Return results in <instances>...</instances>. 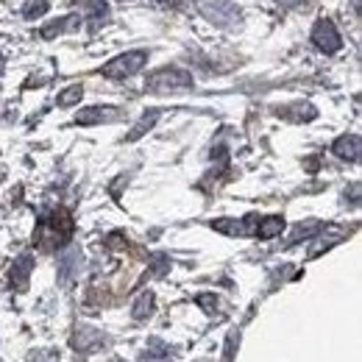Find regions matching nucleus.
<instances>
[{
	"label": "nucleus",
	"mask_w": 362,
	"mask_h": 362,
	"mask_svg": "<svg viewBox=\"0 0 362 362\" xmlns=\"http://www.w3.org/2000/svg\"><path fill=\"white\" fill-rule=\"evenodd\" d=\"M276 115L284 117V120H290V123H310V120L318 117V109L312 103H293V106L276 109Z\"/></svg>",
	"instance_id": "obj_10"
},
{
	"label": "nucleus",
	"mask_w": 362,
	"mask_h": 362,
	"mask_svg": "<svg viewBox=\"0 0 362 362\" xmlns=\"http://www.w3.org/2000/svg\"><path fill=\"white\" fill-rule=\"evenodd\" d=\"M115 117H117L115 106H89V109H81L75 115V123L78 126H98V123H109Z\"/></svg>",
	"instance_id": "obj_8"
},
{
	"label": "nucleus",
	"mask_w": 362,
	"mask_h": 362,
	"mask_svg": "<svg viewBox=\"0 0 362 362\" xmlns=\"http://www.w3.org/2000/svg\"><path fill=\"white\" fill-rule=\"evenodd\" d=\"M78 265H81V251L78 248H70L64 256H61V265H59V279L61 284H73L75 273H78Z\"/></svg>",
	"instance_id": "obj_13"
},
{
	"label": "nucleus",
	"mask_w": 362,
	"mask_h": 362,
	"mask_svg": "<svg viewBox=\"0 0 362 362\" xmlns=\"http://www.w3.org/2000/svg\"><path fill=\"white\" fill-rule=\"evenodd\" d=\"M84 98V87H78V84H73V87H67L64 92H59V98H56V103L61 106V109H70V106H75L78 101Z\"/></svg>",
	"instance_id": "obj_17"
},
{
	"label": "nucleus",
	"mask_w": 362,
	"mask_h": 362,
	"mask_svg": "<svg viewBox=\"0 0 362 362\" xmlns=\"http://www.w3.org/2000/svg\"><path fill=\"white\" fill-rule=\"evenodd\" d=\"M284 217L282 215H268V217H259L256 220V229H254V237H259V240H273V237H279L282 231H284Z\"/></svg>",
	"instance_id": "obj_12"
},
{
	"label": "nucleus",
	"mask_w": 362,
	"mask_h": 362,
	"mask_svg": "<svg viewBox=\"0 0 362 362\" xmlns=\"http://www.w3.org/2000/svg\"><path fill=\"white\" fill-rule=\"evenodd\" d=\"M256 215H248L242 220H231V217H220V220H212V229L215 231H223L229 237H254V229H256Z\"/></svg>",
	"instance_id": "obj_6"
},
{
	"label": "nucleus",
	"mask_w": 362,
	"mask_h": 362,
	"mask_svg": "<svg viewBox=\"0 0 362 362\" xmlns=\"http://www.w3.org/2000/svg\"><path fill=\"white\" fill-rule=\"evenodd\" d=\"M145 64H148V50H129V53H123V56H115L112 61H106L101 73H103L106 78H115V81H120V78H129V75L140 73Z\"/></svg>",
	"instance_id": "obj_3"
},
{
	"label": "nucleus",
	"mask_w": 362,
	"mask_h": 362,
	"mask_svg": "<svg viewBox=\"0 0 362 362\" xmlns=\"http://www.w3.org/2000/svg\"><path fill=\"white\" fill-rule=\"evenodd\" d=\"M140 362H173V360H171V354H154V352H148V354H143Z\"/></svg>",
	"instance_id": "obj_24"
},
{
	"label": "nucleus",
	"mask_w": 362,
	"mask_h": 362,
	"mask_svg": "<svg viewBox=\"0 0 362 362\" xmlns=\"http://www.w3.org/2000/svg\"><path fill=\"white\" fill-rule=\"evenodd\" d=\"M312 45L321 50V53H338L343 48V36L338 31V25L329 20V17H321L315 25H312Z\"/></svg>",
	"instance_id": "obj_4"
},
{
	"label": "nucleus",
	"mask_w": 362,
	"mask_h": 362,
	"mask_svg": "<svg viewBox=\"0 0 362 362\" xmlns=\"http://www.w3.org/2000/svg\"><path fill=\"white\" fill-rule=\"evenodd\" d=\"M201 11L209 22L220 25V28H229L240 20V8L231 3V0H203L201 3Z\"/></svg>",
	"instance_id": "obj_5"
},
{
	"label": "nucleus",
	"mask_w": 362,
	"mask_h": 362,
	"mask_svg": "<svg viewBox=\"0 0 362 362\" xmlns=\"http://www.w3.org/2000/svg\"><path fill=\"white\" fill-rule=\"evenodd\" d=\"M101 343H103V332H98V329H92V326H75V332H73V338H70V346H73L75 352H81V354L98 349Z\"/></svg>",
	"instance_id": "obj_7"
},
{
	"label": "nucleus",
	"mask_w": 362,
	"mask_h": 362,
	"mask_svg": "<svg viewBox=\"0 0 362 362\" xmlns=\"http://www.w3.org/2000/svg\"><path fill=\"white\" fill-rule=\"evenodd\" d=\"M279 6H284V8H296V6H301L304 0H276Z\"/></svg>",
	"instance_id": "obj_25"
},
{
	"label": "nucleus",
	"mask_w": 362,
	"mask_h": 362,
	"mask_svg": "<svg viewBox=\"0 0 362 362\" xmlns=\"http://www.w3.org/2000/svg\"><path fill=\"white\" fill-rule=\"evenodd\" d=\"M335 242H338V237H335V240H318V245H312V248H310V256H318L324 248H332Z\"/></svg>",
	"instance_id": "obj_23"
},
{
	"label": "nucleus",
	"mask_w": 362,
	"mask_h": 362,
	"mask_svg": "<svg viewBox=\"0 0 362 362\" xmlns=\"http://www.w3.org/2000/svg\"><path fill=\"white\" fill-rule=\"evenodd\" d=\"M3 73H6V56L0 53V75H3Z\"/></svg>",
	"instance_id": "obj_26"
},
{
	"label": "nucleus",
	"mask_w": 362,
	"mask_h": 362,
	"mask_svg": "<svg viewBox=\"0 0 362 362\" xmlns=\"http://www.w3.org/2000/svg\"><path fill=\"white\" fill-rule=\"evenodd\" d=\"M195 301H198V307H203V312H206V315H215V310H217V298H215V296L203 293V296H198Z\"/></svg>",
	"instance_id": "obj_21"
},
{
	"label": "nucleus",
	"mask_w": 362,
	"mask_h": 362,
	"mask_svg": "<svg viewBox=\"0 0 362 362\" xmlns=\"http://www.w3.org/2000/svg\"><path fill=\"white\" fill-rule=\"evenodd\" d=\"M59 217H61V212H56L53 217H42L39 226H36L34 240H36L45 251H53V248H59V245H64V242L70 240L73 223H70V217H67V220H61V226H59Z\"/></svg>",
	"instance_id": "obj_1"
},
{
	"label": "nucleus",
	"mask_w": 362,
	"mask_h": 362,
	"mask_svg": "<svg viewBox=\"0 0 362 362\" xmlns=\"http://www.w3.org/2000/svg\"><path fill=\"white\" fill-rule=\"evenodd\" d=\"M48 8H50L48 0H31V3L22 6V17H25V20H36V17H42Z\"/></svg>",
	"instance_id": "obj_19"
},
{
	"label": "nucleus",
	"mask_w": 362,
	"mask_h": 362,
	"mask_svg": "<svg viewBox=\"0 0 362 362\" xmlns=\"http://www.w3.org/2000/svg\"><path fill=\"white\" fill-rule=\"evenodd\" d=\"M75 25H81V14H70V17H61V20L48 22V25L39 31V36H42V39H56L59 34H64V31H70V28H75Z\"/></svg>",
	"instance_id": "obj_14"
},
{
	"label": "nucleus",
	"mask_w": 362,
	"mask_h": 362,
	"mask_svg": "<svg viewBox=\"0 0 362 362\" xmlns=\"http://www.w3.org/2000/svg\"><path fill=\"white\" fill-rule=\"evenodd\" d=\"M234 346H240V332H231L226 340V362L234 360Z\"/></svg>",
	"instance_id": "obj_22"
},
{
	"label": "nucleus",
	"mask_w": 362,
	"mask_h": 362,
	"mask_svg": "<svg viewBox=\"0 0 362 362\" xmlns=\"http://www.w3.org/2000/svg\"><path fill=\"white\" fill-rule=\"evenodd\" d=\"M154 310H157V296H154L151 290H145V293H140V298L134 301L131 318H134V321H148V318L154 315Z\"/></svg>",
	"instance_id": "obj_15"
},
{
	"label": "nucleus",
	"mask_w": 362,
	"mask_h": 362,
	"mask_svg": "<svg viewBox=\"0 0 362 362\" xmlns=\"http://www.w3.org/2000/svg\"><path fill=\"white\" fill-rule=\"evenodd\" d=\"M145 87L151 92H184V89H192V75L179 67H162L154 75H148Z\"/></svg>",
	"instance_id": "obj_2"
},
{
	"label": "nucleus",
	"mask_w": 362,
	"mask_h": 362,
	"mask_svg": "<svg viewBox=\"0 0 362 362\" xmlns=\"http://www.w3.org/2000/svg\"><path fill=\"white\" fill-rule=\"evenodd\" d=\"M332 154H335L338 159H343V162H357V159H360V137H357V134H343V137H338L335 145H332Z\"/></svg>",
	"instance_id": "obj_9"
},
{
	"label": "nucleus",
	"mask_w": 362,
	"mask_h": 362,
	"mask_svg": "<svg viewBox=\"0 0 362 362\" xmlns=\"http://www.w3.org/2000/svg\"><path fill=\"white\" fill-rule=\"evenodd\" d=\"M159 115H162L159 109H151V112H145V115H143V117L137 120V126H134V129L129 131V137H126V143H137L140 137H145V134H148V131H151V129L157 126V120H159Z\"/></svg>",
	"instance_id": "obj_16"
},
{
	"label": "nucleus",
	"mask_w": 362,
	"mask_h": 362,
	"mask_svg": "<svg viewBox=\"0 0 362 362\" xmlns=\"http://www.w3.org/2000/svg\"><path fill=\"white\" fill-rule=\"evenodd\" d=\"M168 270H171V259H168L165 254L154 256V268H151V273H154V276H165Z\"/></svg>",
	"instance_id": "obj_20"
},
{
	"label": "nucleus",
	"mask_w": 362,
	"mask_h": 362,
	"mask_svg": "<svg viewBox=\"0 0 362 362\" xmlns=\"http://www.w3.org/2000/svg\"><path fill=\"white\" fill-rule=\"evenodd\" d=\"M318 231H324V223H318V220L301 223V226H296V231H293V237H290V245H293V242H301V240H307V237H315Z\"/></svg>",
	"instance_id": "obj_18"
},
{
	"label": "nucleus",
	"mask_w": 362,
	"mask_h": 362,
	"mask_svg": "<svg viewBox=\"0 0 362 362\" xmlns=\"http://www.w3.org/2000/svg\"><path fill=\"white\" fill-rule=\"evenodd\" d=\"M31 270H34V256H31V254H22V256L14 262V268H11V287L20 290V293L28 290Z\"/></svg>",
	"instance_id": "obj_11"
}]
</instances>
